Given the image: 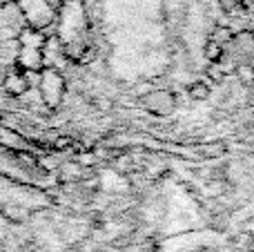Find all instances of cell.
Segmentation results:
<instances>
[{"mask_svg":"<svg viewBox=\"0 0 254 252\" xmlns=\"http://www.w3.org/2000/svg\"><path fill=\"white\" fill-rule=\"evenodd\" d=\"M16 4L20 9L22 18L29 22V29H36V31L52 25L58 11V7L52 0H18Z\"/></svg>","mask_w":254,"mask_h":252,"instance_id":"obj_1","label":"cell"},{"mask_svg":"<svg viewBox=\"0 0 254 252\" xmlns=\"http://www.w3.org/2000/svg\"><path fill=\"white\" fill-rule=\"evenodd\" d=\"M63 89H65V83H63V76L56 69H45L40 74V94H43V101L49 107H56L61 103Z\"/></svg>","mask_w":254,"mask_h":252,"instance_id":"obj_2","label":"cell"},{"mask_svg":"<svg viewBox=\"0 0 254 252\" xmlns=\"http://www.w3.org/2000/svg\"><path fill=\"white\" fill-rule=\"evenodd\" d=\"M143 105H147V110L154 112V114L167 116L174 112L176 96L172 92H167V89H154V92H149L147 96H143Z\"/></svg>","mask_w":254,"mask_h":252,"instance_id":"obj_3","label":"cell"},{"mask_svg":"<svg viewBox=\"0 0 254 252\" xmlns=\"http://www.w3.org/2000/svg\"><path fill=\"white\" fill-rule=\"evenodd\" d=\"M230 45H234L237 54H241V56L246 58L243 63H250L254 58V34L252 31H241V34H237Z\"/></svg>","mask_w":254,"mask_h":252,"instance_id":"obj_4","label":"cell"},{"mask_svg":"<svg viewBox=\"0 0 254 252\" xmlns=\"http://www.w3.org/2000/svg\"><path fill=\"white\" fill-rule=\"evenodd\" d=\"M4 89H9L11 94H22L27 89V78L22 71H9L4 78Z\"/></svg>","mask_w":254,"mask_h":252,"instance_id":"obj_5","label":"cell"},{"mask_svg":"<svg viewBox=\"0 0 254 252\" xmlns=\"http://www.w3.org/2000/svg\"><path fill=\"white\" fill-rule=\"evenodd\" d=\"M210 94H212V89L207 80H196V83H192L188 87V96L192 101H205V98H210Z\"/></svg>","mask_w":254,"mask_h":252,"instance_id":"obj_6","label":"cell"},{"mask_svg":"<svg viewBox=\"0 0 254 252\" xmlns=\"http://www.w3.org/2000/svg\"><path fill=\"white\" fill-rule=\"evenodd\" d=\"M223 152H225V143H221V141L203 143V145H198V154H201L203 159H210V161L219 159V156L223 154Z\"/></svg>","mask_w":254,"mask_h":252,"instance_id":"obj_7","label":"cell"},{"mask_svg":"<svg viewBox=\"0 0 254 252\" xmlns=\"http://www.w3.org/2000/svg\"><path fill=\"white\" fill-rule=\"evenodd\" d=\"M232 38H234V34H232V29L230 27H216L214 31H212V43H216L219 47H228L230 43H232Z\"/></svg>","mask_w":254,"mask_h":252,"instance_id":"obj_8","label":"cell"},{"mask_svg":"<svg viewBox=\"0 0 254 252\" xmlns=\"http://www.w3.org/2000/svg\"><path fill=\"white\" fill-rule=\"evenodd\" d=\"M203 54H205V58L210 61V65H216V63L223 61L225 49H223V47H219L216 43H212V40H207L205 47H203Z\"/></svg>","mask_w":254,"mask_h":252,"instance_id":"obj_9","label":"cell"},{"mask_svg":"<svg viewBox=\"0 0 254 252\" xmlns=\"http://www.w3.org/2000/svg\"><path fill=\"white\" fill-rule=\"evenodd\" d=\"M234 71H237L239 80H241L243 85H254V67L250 65V63H241V65H237Z\"/></svg>","mask_w":254,"mask_h":252,"instance_id":"obj_10","label":"cell"},{"mask_svg":"<svg viewBox=\"0 0 254 252\" xmlns=\"http://www.w3.org/2000/svg\"><path fill=\"white\" fill-rule=\"evenodd\" d=\"M207 78H210V83H223V78H225L223 65H221V63H216V65L207 67Z\"/></svg>","mask_w":254,"mask_h":252,"instance_id":"obj_11","label":"cell"},{"mask_svg":"<svg viewBox=\"0 0 254 252\" xmlns=\"http://www.w3.org/2000/svg\"><path fill=\"white\" fill-rule=\"evenodd\" d=\"M52 2H54V4H56V2H58V7H61V2H63V0H52Z\"/></svg>","mask_w":254,"mask_h":252,"instance_id":"obj_12","label":"cell"},{"mask_svg":"<svg viewBox=\"0 0 254 252\" xmlns=\"http://www.w3.org/2000/svg\"><path fill=\"white\" fill-rule=\"evenodd\" d=\"M7 2H18V0H7Z\"/></svg>","mask_w":254,"mask_h":252,"instance_id":"obj_13","label":"cell"}]
</instances>
